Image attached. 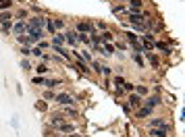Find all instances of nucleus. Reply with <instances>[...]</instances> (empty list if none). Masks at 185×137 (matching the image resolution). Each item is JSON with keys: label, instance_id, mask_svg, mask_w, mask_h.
Here are the masks:
<instances>
[{"label": "nucleus", "instance_id": "c85d7f7f", "mask_svg": "<svg viewBox=\"0 0 185 137\" xmlns=\"http://www.w3.org/2000/svg\"><path fill=\"white\" fill-rule=\"evenodd\" d=\"M100 73H102V75H106V77H110V75H112V68L106 67V65H102V71H100Z\"/></svg>", "mask_w": 185, "mask_h": 137}, {"label": "nucleus", "instance_id": "423d86ee", "mask_svg": "<svg viewBox=\"0 0 185 137\" xmlns=\"http://www.w3.org/2000/svg\"><path fill=\"white\" fill-rule=\"evenodd\" d=\"M144 106H148V108H156L158 104H160V93H154V96H148L146 100H141Z\"/></svg>", "mask_w": 185, "mask_h": 137}, {"label": "nucleus", "instance_id": "f704fd0d", "mask_svg": "<svg viewBox=\"0 0 185 137\" xmlns=\"http://www.w3.org/2000/svg\"><path fill=\"white\" fill-rule=\"evenodd\" d=\"M56 98V93H52V91H46L44 93V100H54Z\"/></svg>", "mask_w": 185, "mask_h": 137}, {"label": "nucleus", "instance_id": "f257e3e1", "mask_svg": "<svg viewBox=\"0 0 185 137\" xmlns=\"http://www.w3.org/2000/svg\"><path fill=\"white\" fill-rule=\"evenodd\" d=\"M0 29H2V33H9L12 29V15L11 12H0Z\"/></svg>", "mask_w": 185, "mask_h": 137}, {"label": "nucleus", "instance_id": "2f4dec72", "mask_svg": "<svg viewBox=\"0 0 185 137\" xmlns=\"http://www.w3.org/2000/svg\"><path fill=\"white\" fill-rule=\"evenodd\" d=\"M35 108H37V110H46L48 106H46V102H44V100H37V104H35Z\"/></svg>", "mask_w": 185, "mask_h": 137}, {"label": "nucleus", "instance_id": "aec40b11", "mask_svg": "<svg viewBox=\"0 0 185 137\" xmlns=\"http://www.w3.org/2000/svg\"><path fill=\"white\" fill-rule=\"evenodd\" d=\"M133 90H135V93L141 96V98H146V96H148V87H146V85H135Z\"/></svg>", "mask_w": 185, "mask_h": 137}, {"label": "nucleus", "instance_id": "ea45409f", "mask_svg": "<svg viewBox=\"0 0 185 137\" xmlns=\"http://www.w3.org/2000/svg\"><path fill=\"white\" fill-rule=\"evenodd\" d=\"M67 137H81V135H77V133H69Z\"/></svg>", "mask_w": 185, "mask_h": 137}, {"label": "nucleus", "instance_id": "c756f323", "mask_svg": "<svg viewBox=\"0 0 185 137\" xmlns=\"http://www.w3.org/2000/svg\"><path fill=\"white\" fill-rule=\"evenodd\" d=\"M115 85H116V87H123V85H125V77H121V75L115 77Z\"/></svg>", "mask_w": 185, "mask_h": 137}, {"label": "nucleus", "instance_id": "1a4fd4ad", "mask_svg": "<svg viewBox=\"0 0 185 137\" xmlns=\"http://www.w3.org/2000/svg\"><path fill=\"white\" fill-rule=\"evenodd\" d=\"M56 131L58 133H75V125H71V123H60V125L56 127Z\"/></svg>", "mask_w": 185, "mask_h": 137}, {"label": "nucleus", "instance_id": "6ab92c4d", "mask_svg": "<svg viewBox=\"0 0 185 137\" xmlns=\"http://www.w3.org/2000/svg\"><path fill=\"white\" fill-rule=\"evenodd\" d=\"M62 114H67V116H73V118H77V116H79V112H77V108H73V106H65V110H62Z\"/></svg>", "mask_w": 185, "mask_h": 137}, {"label": "nucleus", "instance_id": "412c9836", "mask_svg": "<svg viewBox=\"0 0 185 137\" xmlns=\"http://www.w3.org/2000/svg\"><path fill=\"white\" fill-rule=\"evenodd\" d=\"M133 60L137 62V67H139V68L146 67V62H144V58H141V54H139V52H133Z\"/></svg>", "mask_w": 185, "mask_h": 137}, {"label": "nucleus", "instance_id": "393cba45", "mask_svg": "<svg viewBox=\"0 0 185 137\" xmlns=\"http://www.w3.org/2000/svg\"><path fill=\"white\" fill-rule=\"evenodd\" d=\"M35 71H37V75H46V73H48V67L44 65V62H40V65L35 67Z\"/></svg>", "mask_w": 185, "mask_h": 137}, {"label": "nucleus", "instance_id": "7c9ffc66", "mask_svg": "<svg viewBox=\"0 0 185 137\" xmlns=\"http://www.w3.org/2000/svg\"><path fill=\"white\" fill-rule=\"evenodd\" d=\"M21 68H23V71H29V68H31V65H29V60H27V58L21 60Z\"/></svg>", "mask_w": 185, "mask_h": 137}, {"label": "nucleus", "instance_id": "7ed1b4c3", "mask_svg": "<svg viewBox=\"0 0 185 137\" xmlns=\"http://www.w3.org/2000/svg\"><path fill=\"white\" fill-rule=\"evenodd\" d=\"M27 25H29L31 29H40V31H44V27H46V17L35 15V17H31V19L27 21Z\"/></svg>", "mask_w": 185, "mask_h": 137}, {"label": "nucleus", "instance_id": "9b49d317", "mask_svg": "<svg viewBox=\"0 0 185 137\" xmlns=\"http://www.w3.org/2000/svg\"><path fill=\"white\" fill-rule=\"evenodd\" d=\"M144 54H146V58H148V62H150V65H152L154 68H158V67H160V58L156 56L154 52H144Z\"/></svg>", "mask_w": 185, "mask_h": 137}, {"label": "nucleus", "instance_id": "0eeeda50", "mask_svg": "<svg viewBox=\"0 0 185 137\" xmlns=\"http://www.w3.org/2000/svg\"><path fill=\"white\" fill-rule=\"evenodd\" d=\"M65 44H71L73 48L79 44V35H77V31H67V33H65Z\"/></svg>", "mask_w": 185, "mask_h": 137}, {"label": "nucleus", "instance_id": "cd10ccee", "mask_svg": "<svg viewBox=\"0 0 185 137\" xmlns=\"http://www.w3.org/2000/svg\"><path fill=\"white\" fill-rule=\"evenodd\" d=\"M52 23H54V29H62V27H65V21H62V19H52Z\"/></svg>", "mask_w": 185, "mask_h": 137}, {"label": "nucleus", "instance_id": "c9c22d12", "mask_svg": "<svg viewBox=\"0 0 185 137\" xmlns=\"http://www.w3.org/2000/svg\"><path fill=\"white\" fill-rule=\"evenodd\" d=\"M21 54H23L25 58L29 56V54H31V50H29V46H23V50H21Z\"/></svg>", "mask_w": 185, "mask_h": 137}, {"label": "nucleus", "instance_id": "72a5a7b5", "mask_svg": "<svg viewBox=\"0 0 185 137\" xmlns=\"http://www.w3.org/2000/svg\"><path fill=\"white\" fill-rule=\"evenodd\" d=\"M133 87H135V85L129 83V81H125V85H123V90H125V91H133Z\"/></svg>", "mask_w": 185, "mask_h": 137}, {"label": "nucleus", "instance_id": "a878e982", "mask_svg": "<svg viewBox=\"0 0 185 137\" xmlns=\"http://www.w3.org/2000/svg\"><path fill=\"white\" fill-rule=\"evenodd\" d=\"M46 29H48V31H50L52 35L56 33V29H54V23H52V19H46Z\"/></svg>", "mask_w": 185, "mask_h": 137}, {"label": "nucleus", "instance_id": "58836bf2", "mask_svg": "<svg viewBox=\"0 0 185 137\" xmlns=\"http://www.w3.org/2000/svg\"><path fill=\"white\" fill-rule=\"evenodd\" d=\"M96 25H98L100 29H106V23H104V21H98V23H96Z\"/></svg>", "mask_w": 185, "mask_h": 137}, {"label": "nucleus", "instance_id": "f8f14e48", "mask_svg": "<svg viewBox=\"0 0 185 137\" xmlns=\"http://www.w3.org/2000/svg\"><path fill=\"white\" fill-rule=\"evenodd\" d=\"M127 102H129V106L137 108V106H141V96H137V93H129Z\"/></svg>", "mask_w": 185, "mask_h": 137}, {"label": "nucleus", "instance_id": "39448f33", "mask_svg": "<svg viewBox=\"0 0 185 137\" xmlns=\"http://www.w3.org/2000/svg\"><path fill=\"white\" fill-rule=\"evenodd\" d=\"M11 31H12V33H17V35H23V33H27V31H29V25H27V21H25V19H19V21L12 25Z\"/></svg>", "mask_w": 185, "mask_h": 137}, {"label": "nucleus", "instance_id": "e433bc0d", "mask_svg": "<svg viewBox=\"0 0 185 137\" xmlns=\"http://www.w3.org/2000/svg\"><path fill=\"white\" fill-rule=\"evenodd\" d=\"M31 54H34V56H42V50H40V48H34Z\"/></svg>", "mask_w": 185, "mask_h": 137}, {"label": "nucleus", "instance_id": "9d476101", "mask_svg": "<svg viewBox=\"0 0 185 137\" xmlns=\"http://www.w3.org/2000/svg\"><path fill=\"white\" fill-rule=\"evenodd\" d=\"M100 54H104V56H112L115 54V46L112 44H100Z\"/></svg>", "mask_w": 185, "mask_h": 137}, {"label": "nucleus", "instance_id": "dca6fc26", "mask_svg": "<svg viewBox=\"0 0 185 137\" xmlns=\"http://www.w3.org/2000/svg\"><path fill=\"white\" fill-rule=\"evenodd\" d=\"M152 110H154V108H148V106H141V108H139L137 112H135V116H137V118H146V116H150V114H152Z\"/></svg>", "mask_w": 185, "mask_h": 137}, {"label": "nucleus", "instance_id": "4be33fe9", "mask_svg": "<svg viewBox=\"0 0 185 137\" xmlns=\"http://www.w3.org/2000/svg\"><path fill=\"white\" fill-rule=\"evenodd\" d=\"M17 42H19V44H23V46H29L31 44V40H29V35H17Z\"/></svg>", "mask_w": 185, "mask_h": 137}, {"label": "nucleus", "instance_id": "473e14b6", "mask_svg": "<svg viewBox=\"0 0 185 137\" xmlns=\"http://www.w3.org/2000/svg\"><path fill=\"white\" fill-rule=\"evenodd\" d=\"M79 35V42H83V44H90V37H87V33H77Z\"/></svg>", "mask_w": 185, "mask_h": 137}, {"label": "nucleus", "instance_id": "bb28decb", "mask_svg": "<svg viewBox=\"0 0 185 137\" xmlns=\"http://www.w3.org/2000/svg\"><path fill=\"white\" fill-rule=\"evenodd\" d=\"M90 65H92L94 73H100V71H102V65H100V62H98V60H92V62H90Z\"/></svg>", "mask_w": 185, "mask_h": 137}, {"label": "nucleus", "instance_id": "2eb2a0df", "mask_svg": "<svg viewBox=\"0 0 185 137\" xmlns=\"http://www.w3.org/2000/svg\"><path fill=\"white\" fill-rule=\"evenodd\" d=\"M112 37H115V35L110 33V31H108V29H104V31H102V33H98V40H100V44H106V42H110V40H112Z\"/></svg>", "mask_w": 185, "mask_h": 137}, {"label": "nucleus", "instance_id": "6e6552de", "mask_svg": "<svg viewBox=\"0 0 185 137\" xmlns=\"http://www.w3.org/2000/svg\"><path fill=\"white\" fill-rule=\"evenodd\" d=\"M60 123H65V114L62 112H54L50 116V127H52V129H56Z\"/></svg>", "mask_w": 185, "mask_h": 137}, {"label": "nucleus", "instance_id": "b1692460", "mask_svg": "<svg viewBox=\"0 0 185 137\" xmlns=\"http://www.w3.org/2000/svg\"><path fill=\"white\" fill-rule=\"evenodd\" d=\"M31 83H34V85H44V83H46V77H44V75H37V77L31 79Z\"/></svg>", "mask_w": 185, "mask_h": 137}, {"label": "nucleus", "instance_id": "5701e85b", "mask_svg": "<svg viewBox=\"0 0 185 137\" xmlns=\"http://www.w3.org/2000/svg\"><path fill=\"white\" fill-rule=\"evenodd\" d=\"M44 85L52 90V87H58V85H60V81H58V79H48V77H46V83H44Z\"/></svg>", "mask_w": 185, "mask_h": 137}, {"label": "nucleus", "instance_id": "a211bd4d", "mask_svg": "<svg viewBox=\"0 0 185 137\" xmlns=\"http://www.w3.org/2000/svg\"><path fill=\"white\" fill-rule=\"evenodd\" d=\"M62 44H65V33H58L56 31L52 35V46H62Z\"/></svg>", "mask_w": 185, "mask_h": 137}, {"label": "nucleus", "instance_id": "4468645a", "mask_svg": "<svg viewBox=\"0 0 185 137\" xmlns=\"http://www.w3.org/2000/svg\"><path fill=\"white\" fill-rule=\"evenodd\" d=\"M154 50H162V52H166V54H171V52H173V48H171L169 44H164V42H158V40L154 42Z\"/></svg>", "mask_w": 185, "mask_h": 137}, {"label": "nucleus", "instance_id": "ddd939ff", "mask_svg": "<svg viewBox=\"0 0 185 137\" xmlns=\"http://www.w3.org/2000/svg\"><path fill=\"white\" fill-rule=\"evenodd\" d=\"M152 127H158V129H166V131H169V125H166L164 118H152L150 121V129Z\"/></svg>", "mask_w": 185, "mask_h": 137}, {"label": "nucleus", "instance_id": "f3484780", "mask_svg": "<svg viewBox=\"0 0 185 137\" xmlns=\"http://www.w3.org/2000/svg\"><path fill=\"white\" fill-rule=\"evenodd\" d=\"M166 129H158V127H152L150 129V137H166Z\"/></svg>", "mask_w": 185, "mask_h": 137}, {"label": "nucleus", "instance_id": "f03ea898", "mask_svg": "<svg viewBox=\"0 0 185 137\" xmlns=\"http://www.w3.org/2000/svg\"><path fill=\"white\" fill-rule=\"evenodd\" d=\"M54 102H58L60 106H75V98H73L71 93L58 91V93H56V98H54Z\"/></svg>", "mask_w": 185, "mask_h": 137}, {"label": "nucleus", "instance_id": "4c0bfd02", "mask_svg": "<svg viewBox=\"0 0 185 137\" xmlns=\"http://www.w3.org/2000/svg\"><path fill=\"white\" fill-rule=\"evenodd\" d=\"M11 123H12V127H15V129H19V121H17V116H12Z\"/></svg>", "mask_w": 185, "mask_h": 137}, {"label": "nucleus", "instance_id": "20e7f679", "mask_svg": "<svg viewBox=\"0 0 185 137\" xmlns=\"http://www.w3.org/2000/svg\"><path fill=\"white\" fill-rule=\"evenodd\" d=\"M75 31L77 33H96L92 21H77L75 23Z\"/></svg>", "mask_w": 185, "mask_h": 137}]
</instances>
